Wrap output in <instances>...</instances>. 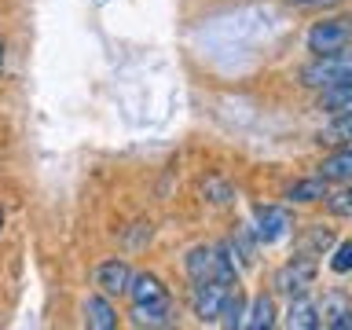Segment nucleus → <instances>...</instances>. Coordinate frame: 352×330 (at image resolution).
Instances as JSON below:
<instances>
[{"mask_svg":"<svg viewBox=\"0 0 352 330\" xmlns=\"http://www.w3.org/2000/svg\"><path fill=\"white\" fill-rule=\"evenodd\" d=\"M187 275L195 283H202V279L235 283V261L228 257L224 246H195L187 253Z\"/></svg>","mask_w":352,"mask_h":330,"instance_id":"nucleus-1","label":"nucleus"},{"mask_svg":"<svg viewBox=\"0 0 352 330\" xmlns=\"http://www.w3.org/2000/svg\"><path fill=\"white\" fill-rule=\"evenodd\" d=\"M345 77H352V52L341 48V52H327V55H316L312 63L301 70V85L308 88H330L338 81H345Z\"/></svg>","mask_w":352,"mask_h":330,"instance_id":"nucleus-2","label":"nucleus"},{"mask_svg":"<svg viewBox=\"0 0 352 330\" xmlns=\"http://www.w3.org/2000/svg\"><path fill=\"white\" fill-rule=\"evenodd\" d=\"M231 290H235V283H220V279H202V283H195V290H191V308H195V316L202 319V323H217L220 312H224V301H228Z\"/></svg>","mask_w":352,"mask_h":330,"instance_id":"nucleus-3","label":"nucleus"},{"mask_svg":"<svg viewBox=\"0 0 352 330\" xmlns=\"http://www.w3.org/2000/svg\"><path fill=\"white\" fill-rule=\"evenodd\" d=\"M352 44V22L349 19H327L316 22L308 30V52L312 55H327V52H341Z\"/></svg>","mask_w":352,"mask_h":330,"instance_id":"nucleus-4","label":"nucleus"},{"mask_svg":"<svg viewBox=\"0 0 352 330\" xmlns=\"http://www.w3.org/2000/svg\"><path fill=\"white\" fill-rule=\"evenodd\" d=\"M316 272H319V264L308 257V253H301V257H294V261H286L279 272H275V290L286 294V297H297V294H305L308 286L316 283Z\"/></svg>","mask_w":352,"mask_h":330,"instance_id":"nucleus-5","label":"nucleus"},{"mask_svg":"<svg viewBox=\"0 0 352 330\" xmlns=\"http://www.w3.org/2000/svg\"><path fill=\"white\" fill-rule=\"evenodd\" d=\"M290 228H294V220H290V213H286L283 206H257L253 209V239L264 242V246L286 239Z\"/></svg>","mask_w":352,"mask_h":330,"instance_id":"nucleus-6","label":"nucleus"},{"mask_svg":"<svg viewBox=\"0 0 352 330\" xmlns=\"http://www.w3.org/2000/svg\"><path fill=\"white\" fill-rule=\"evenodd\" d=\"M96 283L103 286V294H129V286H132V268L125 261H103L96 268Z\"/></svg>","mask_w":352,"mask_h":330,"instance_id":"nucleus-7","label":"nucleus"},{"mask_svg":"<svg viewBox=\"0 0 352 330\" xmlns=\"http://www.w3.org/2000/svg\"><path fill=\"white\" fill-rule=\"evenodd\" d=\"M129 297L132 305H169V290L162 286L158 275H132V286H129Z\"/></svg>","mask_w":352,"mask_h":330,"instance_id":"nucleus-8","label":"nucleus"},{"mask_svg":"<svg viewBox=\"0 0 352 330\" xmlns=\"http://www.w3.org/2000/svg\"><path fill=\"white\" fill-rule=\"evenodd\" d=\"M286 327H294V330H316L319 327V305H312L305 294L290 297V308H286Z\"/></svg>","mask_w":352,"mask_h":330,"instance_id":"nucleus-9","label":"nucleus"},{"mask_svg":"<svg viewBox=\"0 0 352 330\" xmlns=\"http://www.w3.org/2000/svg\"><path fill=\"white\" fill-rule=\"evenodd\" d=\"M327 195H330V180H323V176H308V180H297L290 191H286V202L308 206V202H323Z\"/></svg>","mask_w":352,"mask_h":330,"instance_id":"nucleus-10","label":"nucleus"},{"mask_svg":"<svg viewBox=\"0 0 352 330\" xmlns=\"http://www.w3.org/2000/svg\"><path fill=\"white\" fill-rule=\"evenodd\" d=\"M319 176L323 180H330V184H352V143H345L341 151H334L330 158L319 165Z\"/></svg>","mask_w":352,"mask_h":330,"instance_id":"nucleus-11","label":"nucleus"},{"mask_svg":"<svg viewBox=\"0 0 352 330\" xmlns=\"http://www.w3.org/2000/svg\"><path fill=\"white\" fill-rule=\"evenodd\" d=\"M319 110H327V114H334V118L349 114V110H352V77L323 88V96H319Z\"/></svg>","mask_w":352,"mask_h":330,"instance_id":"nucleus-12","label":"nucleus"},{"mask_svg":"<svg viewBox=\"0 0 352 330\" xmlns=\"http://www.w3.org/2000/svg\"><path fill=\"white\" fill-rule=\"evenodd\" d=\"M85 323L92 327V330H114L118 327V312H114V305L107 301V297H88L85 301Z\"/></svg>","mask_w":352,"mask_h":330,"instance_id":"nucleus-13","label":"nucleus"},{"mask_svg":"<svg viewBox=\"0 0 352 330\" xmlns=\"http://www.w3.org/2000/svg\"><path fill=\"white\" fill-rule=\"evenodd\" d=\"M319 323H327L334 330L352 327V308L345 305V297H327V301L319 305Z\"/></svg>","mask_w":352,"mask_h":330,"instance_id":"nucleus-14","label":"nucleus"},{"mask_svg":"<svg viewBox=\"0 0 352 330\" xmlns=\"http://www.w3.org/2000/svg\"><path fill=\"white\" fill-rule=\"evenodd\" d=\"M242 327L246 330H268V327H275V301L272 297H257L253 301V308L246 312V319H242Z\"/></svg>","mask_w":352,"mask_h":330,"instance_id":"nucleus-15","label":"nucleus"},{"mask_svg":"<svg viewBox=\"0 0 352 330\" xmlns=\"http://www.w3.org/2000/svg\"><path fill=\"white\" fill-rule=\"evenodd\" d=\"M173 316V301L169 305H132V319L140 327H165Z\"/></svg>","mask_w":352,"mask_h":330,"instance_id":"nucleus-16","label":"nucleus"},{"mask_svg":"<svg viewBox=\"0 0 352 330\" xmlns=\"http://www.w3.org/2000/svg\"><path fill=\"white\" fill-rule=\"evenodd\" d=\"M242 316H246V297L239 294V286L228 294L224 301V312H220V323L224 327H242Z\"/></svg>","mask_w":352,"mask_h":330,"instance_id":"nucleus-17","label":"nucleus"},{"mask_svg":"<svg viewBox=\"0 0 352 330\" xmlns=\"http://www.w3.org/2000/svg\"><path fill=\"white\" fill-rule=\"evenodd\" d=\"M319 140H323V143H338V147L352 143V110H349V114H338V118H334V125H330Z\"/></svg>","mask_w":352,"mask_h":330,"instance_id":"nucleus-18","label":"nucleus"},{"mask_svg":"<svg viewBox=\"0 0 352 330\" xmlns=\"http://www.w3.org/2000/svg\"><path fill=\"white\" fill-rule=\"evenodd\" d=\"M327 209L334 217H352V187H345V191H334L327 195Z\"/></svg>","mask_w":352,"mask_h":330,"instance_id":"nucleus-19","label":"nucleus"},{"mask_svg":"<svg viewBox=\"0 0 352 330\" xmlns=\"http://www.w3.org/2000/svg\"><path fill=\"white\" fill-rule=\"evenodd\" d=\"M330 242H334V235H330L327 228H312V235H308V242L301 246V253H308V257H316V253H323Z\"/></svg>","mask_w":352,"mask_h":330,"instance_id":"nucleus-20","label":"nucleus"},{"mask_svg":"<svg viewBox=\"0 0 352 330\" xmlns=\"http://www.w3.org/2000/svg\"><path fill=\"white\" fill-rule=\"evenodd\" d=\"M330 268H334L338 275L352 272V239H349V242H341V246L334 250V257H330Z\"/></svg>","mask_w":352,"mask_h":330,"instance_id":"nucleus-21","label":"nucleus"},{"mask_svg":"<svg viewBox=\"0 0 352 330\" xmlns=\"http://www.w3.org/2000/svg\"><path fill=\"white\" fill-rule=\"evenodd\" d=\"M206 191H209V195H217V198H213V202H217V206H224V202H228V198H231V191H228V187H224V184H209V187H206Z\"/></svg>","mask_w":352,"mask_h":330,"instance_id":"nucleus-22","label":"nucleus"},{"mask_svg":"<svg viewBox=\"0 0 352 330\" xmlns=\"http://www.w3.org/2000/svg\"><path fill=\"white\" fill-rule=\"evenodd\" d=\"M4 59L8 55H4V37H0V70H4Z\"/></svg>","mask_w":352,"mask_h":330,"instance_id":"nucleus-23","label":"nucleus"},{"mask_svg":"<svg viewBox=\"0 0 352 330\" xmlns=\"http://www.w3.org/2000/svg\"><path fill=\"white\" fill-rule=\"evenodd\" d=\"M294 4H319V0H294Z\"/></svg>","mask_w":352,"mask_h":330,"instance_id":"nucleus-24","label":"nucleus"},{"mask_svg":"<svg viewBox=\"0 0 352 330\" xmlns=\"http://www.w3.org/2000/svg\"><path fill=\"white\" fill-rule=\"evenodd\" d=\"M0 228H4V209H0Z\"/></svg>","mask_w":352,"mask_h":330,"instance_id":"nucleus-25","label":"nucleus"}]
</instances>
